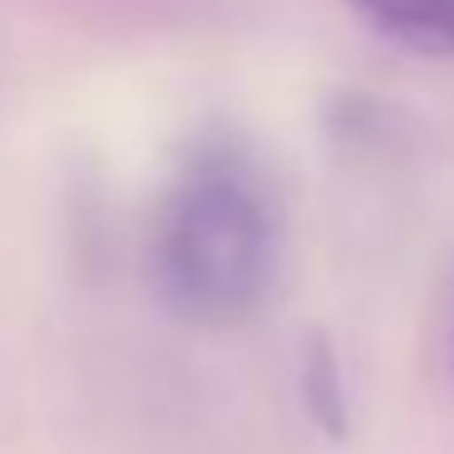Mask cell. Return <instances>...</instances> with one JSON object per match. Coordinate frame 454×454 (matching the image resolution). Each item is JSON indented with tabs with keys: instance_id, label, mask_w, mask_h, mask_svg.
I'll return each instance as SVG.
<instances>
[{
	"instance_id": "obj_3",
	"label": "cell",
	"mask_w": 454,
	"mask_h": 454,
	"mask_svg": "<svg viewBox=\"0 0 454 454\" xmlns=\"http://www.w3.org/2000/svg\"><path fill=\"white\" fill-rule=\"evenodd\" d=\"M303 401L317 420L327 425L333 434H342V420H347V395H342V372H337V356L327 342L308 347L303 356Z\"/></svg>"
},
{
	"instance_id": "obj_1",
	"label": "cell",
	"mask_w": 454,
	"mask_h": 454,
	"mask_svg": "<svg viewBox=\"0 0 454 454\" xmlns=\"http://www.w3.org/2000/svg\"><path fill=\"white\" fill-rule=\"evenodd\" d=\"M284 254V215L259 161L235 142H206L167 191L152 274L171 313L200 327L245 323L269 298Z\"/></svg>"
},
{
	"instance_id": "obj_2",
	"label": "cell",
	"mask_w": 454,
	"mask_h": 454,
	"mask_svg": "<svg viewBox=\"0 0 454 454\" xmlns=\"http://www.w3.org/2000/svg\"><path fill=\"white\" fill-rule=\"evenodd\" d=\"M372 30L425 54H454V0H347Z\"/></svg>"
}]
</instances>
